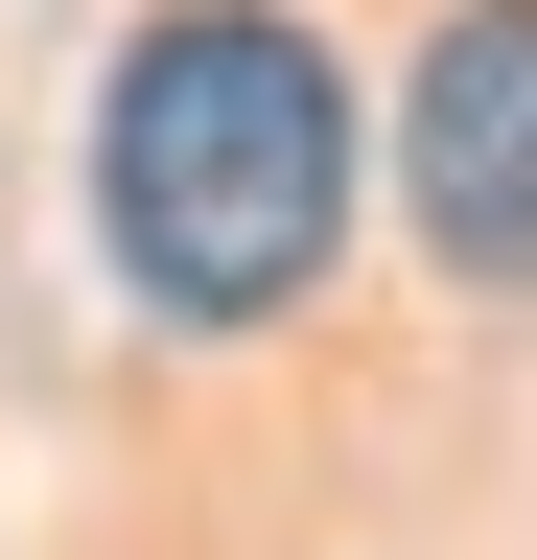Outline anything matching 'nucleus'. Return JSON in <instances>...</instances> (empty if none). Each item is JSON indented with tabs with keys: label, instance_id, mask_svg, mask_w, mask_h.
<instances>
[{
	"label": "nucleus",
	"instance_id": "obj_1",
	"mask_svg": "<svg viewBox=\"0 0 537 560\" xmlns=\"http://www.w3.org/2000/svg\"><path fill=\"white\" fill-rule=\"evenodd\" d=\"M94 257L141 327H281L351 257V70L281 0H164L94 70Z\"/></svg>",
	"mask_w": 537,
	"mask_h": 560
},
{
	"label": "nucleus",
	"instance_id": "obj_2",
	"mask_svg": "<svg viewBox=\"0 0 537 560\" xmlns=\"http://www.w3.org/2000/svg\"><path fill=\"white\" fill-rule=\"evenodd\" d=\"M421 234L467 280H537V0H467V24L421 47Z\"/></svg>",
	"mask_w": 537,
	"mask_h": 560
}]
</instances>
